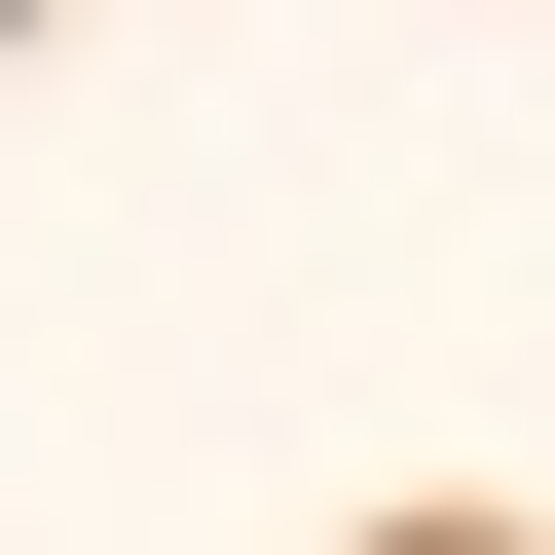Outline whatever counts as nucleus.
<instances>
[{
    "mask_svg": "<svg viewBox=\"0 0 555 555\" xmlns=\"http://www.w3.org/2000/svg\"><path fill=\"white\" fill-rule=\"evenodd\" d=\"M408 555H481V518H408Z\"/></svg>",
    "mask_w": 555,
    "mask_h": 555,
    "instance_id": "obj_1",
    "label": "nucleus"
}]
</instances>
